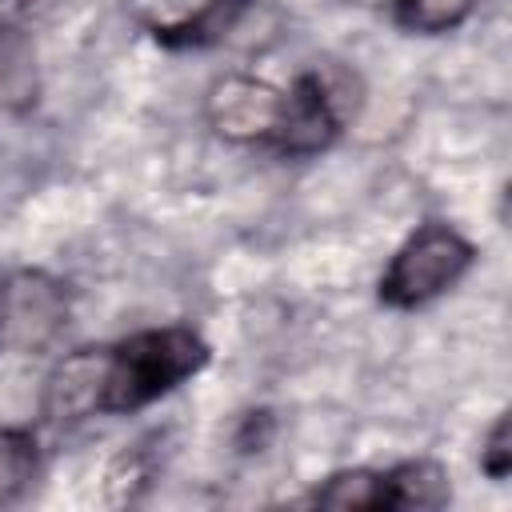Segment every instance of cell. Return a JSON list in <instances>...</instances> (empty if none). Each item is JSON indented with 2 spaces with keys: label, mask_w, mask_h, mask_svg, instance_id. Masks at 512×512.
I'll use <instances>...</instances> for the list:
<instances>
[{
  "label": "cell",
  "mask_w": 512,
  "mask_h": 512,
  "mask_svg": "<svg viewBox=\"0 0 512 512\" xmlns=\"http://www.w3.org/2000/svg\"><path fill=\"white\" fill-rule=\"evenodd\" d=\"M308 504L316 508H384V468H344L312 488Z\"/></svg>",
  "instance_id": "cell-10"
},
{
  "label": "cell",
  "mask_w": 512,
  "mask_h": 512,
  "mask_svg": "<svg viewBox=\"0 0 512 512\" xmlns=\"http://www.w3.org/2000/svg\"><path fill=\"white\" fill-rule=\"evenodd\" d=\"M480 0H392V16L404 32H420V36H440L460 28Z\"/></svg>",
  "instance_id": "cell-11"
},
{
  "label": "cell",
  "mask_w": 512,
  "mask_h": 512,
  "mask_svg": "<svg viewBox=\"0 0 512 512\" xmlns=\"http://www.w3.org/2000/svg\"><path fill=\"white\" fill-rule=\"evenodd\" d=\"M44 472V456L32 428H0V508L20 504Z\"/></svg>",
  "instance_id": "cell-9"
},
{
  "label": "cell",
  "mask_w": 512,
  "mask_h": 512,
  "mask_svg": "<svg viewBox=\"0 0 512 512\" xmlns=\"http://www.w3.org/2000/svg\"><path fill=\"white\" fill-rule=\"evenodd\" d=\"M284 92L256 76H224L208 88V124L236 144H272Z\"/></svg>",
  "instance_id": "cell-5"
},
{
  "label": "cell",
  "mask_w": 512,
  "mask_h": 512,
  "mask_svg": "<svg viewBox=\"0 0 512 512\" xmlns=\"http://www.w3.org/2000/svg\"><path fill=\"white\" fill-rule=\"evenodd\" d=\"M152 32L168 44H200L204 36L224 32L248 0H136Z\"/></svg>",
  "instance_id": "cell-6"
},
{
  "label": "cell",
  "mask_w": 512,
  "mask_h": 512,
  "mask_svg": "<svg viewBox=\"0 0 512 512\" xmlns=\"http://www.w3.org/2000/svg\"><path fill=\"white\" fill-rule=\"evenodd\" d=\"M448 496L452 484L436 460H404L384 468V508H440Z\"/></svg>",
  "instance_id": "cell-8"
},
{
  "label": "cell",
  "mask_w": 512,
  "mask_h": 512,
  "mask_svg": "<svg viewBox=\"0 0 512 512\" xmlns=\"http://www.w3.org/2000/svg\"><path fill=\"white\" fill-rule=\"evenodd\" d=\"M68 324V292L48 272L0 276V348H40Z\"/></svg>",
  "instance_id": "cell-4"
},
{
  "label": "cell",
  "mask_w": 512,
  "mask_h": 512,
  "mask_svg": "<svg viewBox=\"0 0 512 512\" xmlns=\"http://www.w3.org/2000/svg\"><path fill=\"white\" fill-rule=\"evenodd\" d=\"M480 468L488 480H504L512 472V428H508V412H500L480 444Z\"/></svg>",
  "instance_id": "cell-12"
},
{
  "label": "cell",
  "mask_w": 512,
  "mask_h": 512,
  "mask_svg": "<svg viewBox=\"0 0 512 512\" xmlns=\"http://www.w3.org/2000/svg\"><path fill=\"white\" fill-rule=\"evenodd\" d=\"M472 264H476V244L452 224L428 220L392 252L380 276V300L400 312L424 308L436 296L452 292Z\"/></svg>",
  "instance_id": "cell-2"
},
{
  "label": "cell",
  "mask_w": 512,
  "mask_h": 512,
  "mask_svg": "<svg viewBox=\"0 0 512 512\" xmlns=\"http://www.w3.org/2000/svg\"><path fill=\"white\" fill-rule=\"evenodd\" d=\"M40 92V72H36V48L32 40L0 24V112H24Z\"/></svg>",
  "instance_id": "cell-7"
},
{
  "label": "cell",
  "mask_w": 512,
  "mask_h": 512,
  "mask_svg": "<svg viewBox=\"0 0 512 512\" xmlns=\"http://www.w3.org/2000/svg\"><path fill=\"white\" fill-rule=\"evenodd\" d=\"M208 356V340L188 324L144 328L112 344L76 348L48 372L40 412L52 424L136 412L192 380Z\"/></svg>",
  "instance_id": "cell-1"
},
{
  "label": "cell",
  "mask_w": 512,
  "mask_h": 512,
  "mask_svg": "<svg viewBox=\"0 0 512 512\" xmlns=\"http://www.w3.org/2000/svg\"><path fill=\"white\" fill-rule=\"evenodd\" d=\"M352 108H356V96H352V80L344 72L308 68L284 92V112H280L272 148H280L288 156H312L340 136Z\"/></svg>",
  "instance_id": "cell-3"
}]
</instances>
